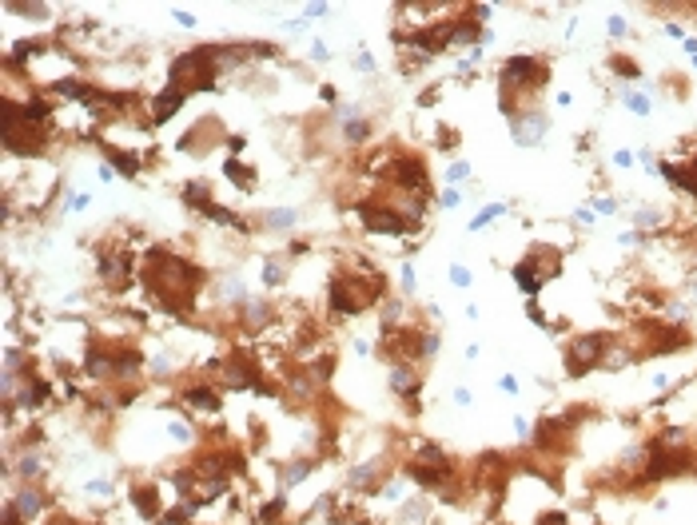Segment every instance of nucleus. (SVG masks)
I'll list each match as a JSON object with an SVG mask.
<instances>
[{
	"label": "nucleus",
	"mask_w": 697,
	"mask_h": 525,
	"mask_svg": "<svg viewBox=\"0 0 697 525\" xmlns=\"http://www.w3.org/2000/svg\"><path fill=\"white\" fill-rule=\"evenodd\" d=\"M171 438H175V442H192V438H196V430H192V426H187V422H171Z\"/></svg>",
	"instance_id": "nucleus-28"
},
{
	"label": "nucleus",
	"mask_w": 697,
	"mask_h": 525,
	"mask_svg": "<svg viewBox=\"0 0 697 525\" xmlns=\"http://www.w3.org/2000/svg\"><path fill=\"white\" fill-rule=\"evenodd\" d=\"M613 163H618V168H630V163H634V151H618V156H613Z\"/></svg>",
	"instance_id": "nucleus-41"
},
{
	"label": "nucleus",
	"mask_w": 697,
	"mask_h": 525,
	"mask_svg": "<svg viewBox=\"0 0 697 525\" xmlns=\"http://www.w3.org/2000/svg\"><path fill=\"white\" fill-rule=\"evenodd\" d=\"M498 215H506V203H486V207L474 215V223H470V231H482L490 219H498Z\"/></svg>",
	"instance_id": "nucleus-22"
},
{
	"label": "nucleus",
	"mask_w": 697,
	"mask_h": 525,
	"mask_svg": "<svg viewBox=\"0 0 697 525\" xmlns=\"http://www.w3.org/2000/svg\"><path fill=\"white\" fill-rule=\"evenodd\" d=\"M454 402H458V406H470V390H454Z\"/></svg>",
	"instance_id": "nucleus-46"
},
{
	"label": "nucleus",
	"mask_w": 697,
	"mask_h": 525,
	"mask_svg": "<svg viewBox=\"0 0 697 525\" xmlns=\"http://www.w3.org/2000/svg\"><path fill=\"white\" fill-rule=\"evenodd\" d=\"M184 100H187V92L184 88H175V84H168L164 92H159L156 100H152V120L156 123H164V120H171L175 111L184 108Z\"/></svg>",
	"instance_id": "nucleus-7"
},
{
	"label": "nucleus",
	"mask_w": 697,
	"mask_h": 525,
	"mask_svg": "<svg viewBox=\"0 0 697 525\" xmlns=\"http://www.w3.org/2000/svg\"><path fill=\"white\" fill-rule=\"evenodd\" d=\"M267 223H271V227H291V223H295V211H271Z\"/></svg>",
	"instance_id": "nucleus-31"
},
{
	"label": "nucleus",
	"mask_w": 697,
	"mask_h": 525,
	"mask_svg": "<svg viewBox=\"0 0 697 525\" xmlns=\"http://www.w3.org/2000/svg\"><path fill=\"white\" fill-rule=\"evenodd\" d=\"M52 525H72V521H68V517H56V521H52Z\"/></svg>",
	"instance_id": "nucleus-47"
},
{
	"label": "nucleus",
	"mask_w": 697,
	"mask_h": 525,
	"mask_svg": "<svg viewBox=\"0 0 697 525\" xmlns=\"http://www.w3.org/2000/svg\"><path fill=\"white\" fill-rule=\"evenodd\" d=\"M20 521H25V517H20V510L8 501V505H4V525H20Z\"/></svg>",
	"instance_id": "nucleus-36"
},
{
	"label": "nucleus",
	"mask_w": 697,
	"mask_h": 525,
	"mask_svg": "<svg viewBox=\"0 0 697 525\" xmlns=\"http://www.w3.org/2000/svg\"><path fill=\"white\" fill-rule=\"evenodd\" d=\"M279 513H283V498H275V501H267V505L259 510V521H263V525H271L275 517H279Z\"/></svg>",
	"instance_id": "nucleus-27"
},
{
	"label": "nucleus",
	"mask_w": 697,
	"mask_h": 525,
	"mask_svg": "<svg viewBox=\"0 0 697 525\" xmlns=\"http://www.w3.org/2000/svg\"><path fill=\"white\" fill-rule=\"evenodd\" d=\"M132 505L140 510V517H144V521H156V517H159V493L152 486H135L132 489Z\"/></svg>",
	"instance_id": "nucleus-12"
},
{
	"label": "nucleus",
	"mask_w": 697,
	"mask_h": 525,
	"mask_svg": "<svg viewBox=\"0 0 697 525\" xmlns=\"http://www.w3.org/2000/svg\"><path fill=\"white\" fill-rule=\"evenodd\" d=\"M658 219H661V211H637V223H642V227H653Z\"/></svg>",
	"instance_id": "nucleus-37"
},
{
	"label": "nucleus",
	"mask_w": 697,
	"mask_h": 525,
	"mask_svg": "<svg viewBox=\"0 0 697 525\" xmlns=\"http://www.w3.org/2000/svg\"><path fill=\"white\" fill-rule=\"evenodd\" d=\"M184 203L196 211H208L211 207V196H208V184H187L184 187Z\"/></svg>",
	"instance_id": "nucleus-18"
},
{
	"label": "nucleus",
	"mask_w": 697,
	"mask_h": 525,
	"mask_svg": "<svg viewBox=\"0 0 697 525\" xmlns=\"http://www.w3.org/2000/svg\"><path fill=\"white\" fill-rule=\"evenodd\" d=\"M546 84V64L534 60V56H510L502 64V111H514V92H534V88Z\"/></svg>",
	"instance_id": "nucleus-2"
},
{
	"label": "nucleus",
	"mask_w": 697,
	"mask_h": 525,
	"mask_svg": "<svg viewBox=\"0 0 697 525\" xmlns=\"http://www.w3.org/2000/svg\"><path fill=\"white\" fill-rule=\"evenodd\" d=\"M184 402L196 406V410H204V414H220V394L211 390V386H187Z\"/></svg>",
	"instance_id": "nucleus-11"
},
{
	"label": "nucleus",
	"mask_w": 697,
	"mask_h": 525,
	"mask_svg": "<svg viewBox=\"0 0 697 525\" xmlns=\"http://www.w3.org/2000/svg\"><path fill=\"white\" fill-rule=\"evenodd\" d=\"M610 32H613V36H622V32H625V20H622V16H613V20H610Z\"/></svg>",
	"instance_id": "nucleus-43"
},
{
	"label": "nucleus",
	"mask_w": 697,
	"mask_h": 525,
	"mask_svg": "<svg viewBox=\"0 0 697 525\" xmlns=\"http://www.w3.org/2000/svg\"><path fill=\"white\" fill-rule=\"evenodd\" d=\"M439 350V334H430V330H423V358H430Z\"/></svg>",
	"instance_id": "nucleus-33"
},
{
	"label": "nucleus",
	"mask_w": 697,
	"mask_h": 525,
	"mask_svg": "<svg viewBox=\"0 0 697 525\" xmlns=\"http://www.w3.org/2000/svg\"><path fill=\"white\" fill-rule=\"evenodd\" d=\"M244 315H247V322H251V327H263V322L271 318V306H267V303H259V299H255V303H247V311H244Z\"/></svg>",
	"instance_id": "nucleus-23"
},
{
	"label": "nucleus",
	"mask_w": 697,
	"mask_h": 525,
	"mask_svg": "<svg viewBox=\"0 0 697 525\" xmlns=\"http://www.w3.org/2000/svg\"><path fill=\"white\" fill-rule=\"evenodd\" d=\"M474 40H478V20L474 16L446 25V48H474Z\"/></svg>",
	"instance_id": "nucleus-10"
},
{
	"label": "nucleus",
	"mask_w": 697,
	"mask_h": 525,
	"mask_svg": "<svg viewBox=\"0 0 697 525\" xmlns=\"http://www.w3.org/2000/svg\"><path fill=\"white\" fill-rule=\"evenodd\" d=\"M223 171H227V179H232L235 187H244V191H251V187H255V171L244 168L239 159H227V163H223Z\"/></svg>",
	"instance_id": "nucleus-15"
},
{
	"label": "nucleus",
	"mask_w": 697,
	"mask_h": 525,
	"mask_svg": "<svg viewBox=\"0 0 697 525\" xmlns=\"http://www.w3.org/2000/svg\"><path fill=\"white\" fill-rule=\"evenodd\" d=\"M13 505L20 510V517H25V521H28V517H36V513H40V489L25 486L20 493H16V501H13Z\"/></svg>",
	"instance_id": "nucleus-16"
},
{
	"label": "nucleus",
	"mask_w": 697,
	"mask_h": 525,
	"mask_svg": "<svg viewBox=\"0 0 697 525\" xmlns=\"http://www.w3.org/2000/svg\"><path fill=\"white\" fill-rule=\"evenodd\" d=\"M88 493H96V498H108L112 486H108V482H88Z\"/></svg>",
	"instance_id": "nucleus-38"
},
{
	"label": "nucleus",
	"mask_w": 697,
	"mask_h": 525,
	"mask_svg": "<svg viewBox=\"0 0 697 525\" xmlns=\"http://www.w3.org/2000/svg\"><path fill=\"white\" fill-rule=\"evenodd\" d=\"M223 489H227V482H223V477H204V482L196 486V501H215Z\"/></svg>",
	"instance_id": "nucleus-19"
},
{
	"label": "nucleus",
	"mask_w": 697,
	"mask_h": 525,
	"mask_svg": "<svg viewBox=\"0 0 697 525\" xmlns=\"http://www.w3.org/2000/svg\"><path fill=\"white\" fill-rule=\"evenodd\" d=\"M610 350V339L606 334H578L566 350V374L582 379L590 367H602V355Z\"/></svg>",
	"instance_id": "nucleus-3"
},
{
	"label": "nucleus",
	"mask_w": 697,
	"mask_h": 525,
	"mask_svg": "<svg viewBox=\"0 0 697 525\" xmlns=\"http://www.w3.org/2000/svg\"><path fill=\"white\" fill-rule=\"evenodd\" d=\"M128 255H100V279L108 282V287H128Z\"/></svg>",
	"instance_id": "nucleus-8"
},
{
	"label": "nucleus",
	"mask_w": 697,
	"mask_h": 525,
	"mask_svg": "<svg viewBox=\"0 0 697 525\" xmlns=\"http://www.w3.org/2000/svg\"><path fill=\"white\" fill-rule=\"evenodd\" d=\"M355 64H359V68H363V72H371V68H375V60H371L367 52H363V56H359V60H355Z\"/></svg>",
	"instance_id": "nucleus-44"
},
{
	"label": "nucleus",
	"mask_w": 697,
	"mask_h": 525,
	"mask_svg": "<svg viewBox=\"0 0 697 525\" xmlns=\"http://www.w3.org/2000/svg\"><path fill=\"white\" fill-rule=\"evenodd\" d=\"M514 282H518V287H522L526 294H538V291H542V275H538L534 267H530V259L514 267Z\"/></svg>",
	"instance_id": "nucleus-13"
},
{
	"label": "nucleus",
	"mask_w": 697,
	"mask_h": 525,
	"mask_svg": "<svg viewBox=\"0 0 697 525\" xmlns=\"http://www.w3.org/2000/svg\"><path fill=\"white\" fill-rule=\"evenodd\" d=\"M658 175H665L677 191H685V196H693L697 199V168L689 163V168H677V163H661Z\"/></svg>",
	"instance_id": "nucleus-9"
},
{
	"label": "nucleus",
	"mask_w": 697,
	"mask_h": 525,
	"mask_svg": "<svg viewBox=\"0 0 697 525\" xmlns=\"http://www.w3.org/2000/svg\"><path fill=\"white\" fill-rule=\"evenodd\" d=\"M20 474H25V477H36L40 474V458H36V454H25V458H20Z\"/></svg>",
	"instance_id": "nucleus-29"
},
{
	"label": "nucleus",
	"mask_w": 697,
	"mask_h": 525,
	"mask_svg": "<svg viewBox=\"0 0 697 525\" xmlns=\"http://www.w3.org/2000/svg\"><path fill=\"white\" fill-rule=\"evenodd\" d=\"M48 116H52V108L44 104V100H36V96L20 104V120L32 123V128H36V123H48Z\"/></svg>",
	"instance_id": "nucleus-14"
},
{
	"label": "nucleus",
	"mask_w": 697,
	"mask_h": 525,
	"mask_svg": "<svg viewBox=\"0 0 697 525\" xmlns=\"http://www.w3.org/2000/svg\"><path fill=\"white\" fill-rule=\"evenodd\" d=\"M546 128H550V120L546 116H538V111L530 108L526 116H518V120L510 123V132H514V139L522 147H530V144H538L542 135H546Z\"/></svg>",
	"instance_id": "nucleus-6"
},
{
	"label": "nucleus",
	"mask_w": 697,
	"mask_h": 525,
	"mask_svg": "<svg viewBox=\"0 0 697 525\" xmlns=\"http://www.w3.org/2000/svg\"><path fill=\"white\" fill-rule=\"evenodd\" d=\"M403 282L411 287V291H415V267H403Z\"/></svg>",
	"instance_id": "nucleus-45"
},
{
	"label": "nucleus",
	"mask_w": 697,
	"mask_h": 525,
	"mask_svg": "<svg viewBox=\"0 0 697 525\" xmlns=\"http://www.w3.org/2000/svg\"><path fill=\"white\" fill-rule=\"evenodd\" d=\"M466 171H470L466 163H454V168L446 171V184H463V179H466Z\"/></svg>",
	"instance_id": "nucleus-35"
},
{
	"label": "nucleus",
	"mask_w": 697,
	"mask_h": 525,
	"mask_svg": "<svg viewBox=\"0 0 697 525\" xmlns=\"http://www.w3.org/2000/svg\"><path fill=\"white\" fill-rule=\"evenodd\" d=\"M311 465H315V462H307V458H299V462H291V465H287V470H283V486H295V482H303V477L307 474H311Z\"/></svg>",
	"instance_id": "nucleus-21"
},
{
	"label": "nucleus",
	"mask_w": 697,
	"mask_h": 525,
	"mask_svg": "<svg viewBox=\"0 0 697 525\" xmlns=\"http://www.w3.org/2000/svg\"><path fill=\"white\" fill-rule=\"evenodd\" d=\"M359 219L367 223V231L379 235H406L411 227H418L411 215H399V207H375V203H359Z\"/></svg>",
	"instance_id": "nucleus-5"
},
{
	"label": "nucleus",
	"mask_w": 697,
	"mask_h": 525,
	"mask_svg": "<svg viewBox=\"0 0 697 525\" xmlns=\"http://www.w3.org/2000/svg\"><path fill=\"white\" fill-rule=\"evenodd\" d=\"M498 386H502V390H506V394H518V382H514L510 374H502V382H498Z\"/></svg>",
	"instance_id": "nucleus-42"
},
{
	"label": "nucleus",
	"mask_w": 697,
	"mask_h": 525,
	"mask_svg": "<svg viewBox=\"0 0 697 525\" xmlns=\"http://www.w3.org/2000/svg\"><path fill=\"white\" fill-rule=\"evenodd\" d=\"M279 279H283V275H279V259H267V271H263V282H267V287H275Z\"/></svg>",
	"instance_id": "nucleus-32"
},
{
	"label": "nucleus",
	"mask_w": 697,
	"mask_h": 525,
	"mask_svg": "<svg viewBox=\"0 0 697 525\" xmlns=\"http://www.w3.org/2000/svg\"><path fill=\"white\" fill-rule=\"evenodd\" d=\"M383 470H379V462H371V465H359V470H351V477H347V486L351 489H363L367 482H375Z\"/></svg>",
	"instance_id": "nucleus-20"
},
{
	"label": "nucleus",
	"mask_w": 697,
	"mask_h": 525,
	"mask_svg": "<svg viewBox=\"0 0 697 525\" xmlns=\"http://www.w3.org/2000/svg\"><path fill=\"white\" fill-rule=\"evenodd\" d=\"M108 159H112V168L124 171L128 179H135V175H140V159H135L132 151H116V147H108Z\"/></svg>",
	"instance_id": "nucleus-17"
},
{
	"label": "nucleus",
	"mask_w": 697,
	"mask_h": 525,
	"mask_svg": "<svg viewBox=\"0 0 697 525\" xmlns=\"http://www.w3.org/2000/svg\"><path fill=\"white\" fill-rule=\"evenodd\" d=\"M199 282H204L199 267H192L184 259L168 255V251H152V255H147V291H152V299H156L159 306L187 303V299L196 294Z\"/></svg>",
	"instance_id": "nucleus-1"
},
{
	"label": "nucleus",
	"mask_w": 697,
	"mask_h": 525,
	"mask_svg": "<svg viewBox=\"0 0 697 525\" xmlns=\"http://www.w3.org/2000/svg\"><path fill=\"white\" fill-rule=\"evenodd\" d=\"M625 104H630L634 116H649V100L642 96V92H625Z\"/></svg>",
	"instance_id": "nucleus-25"
},
{
	"label": "nucleus",
	"mask_w": 697,
	"mask_h": 525,
	"mask_svg": "<svg viewBox=\"0 0 697 525\" xmlns=\"http://www.w3.org/2000/svg\"><path fill=\"white\" fill-rule=\"evenodd\" d=\"M451 282H454V287H470V271H466V267H451Z\"/></svg>",
	"instance_id": "nucleus-34"
},
{
	"label": "nucleus",
	"mask_w": 697,
	"mask_h": 525,
	"mask_svg": "<svg viewBox=\"0 0 697 525\" xmlns=\"http://www.w3.org/2000/svg\"><path fill=\"white\" fill-rule=\"evenodd\" d=\"M526 315H530V322H538V327H546V315H542V311H538L534 303L526 306Z\"/></svg>",
	"instance_id": "nucleus-40"
},
{
	"label": "nucleus",
	"mask_w": 697,
	"mask_h": 525,
	"mask_svg": "<svg viewBox=\"0 0 697 525\" xmlns=\"http://www.w3.org/2000/svg\"><path fill=\"white\" fill-rule=\"evenodd\" d=\"M610 68H613V72H622V76H630V80H637V64L622 60V56H613V60H610Z\"/></svg>",
	"instance_id": "nucleus-30"
},
{
	"label": "nucleus",
	"mask_w": 697,
	"mask_h": 525,
	"mask_svg": "<svg viewBox=\"0 0 697 525\" xmlns=\"http://www.w3.org/2000/svg\"><path fill=\"white\" fill-rule=\"evenodd\" d=\"M594 207H598V215H613V211H618V203H613V199H598Z\"/></svg>",
	"instance_id": "nucleus-39"
},
{
	"label": "nucleus",
	"mask_w": 697,
	"mask_h": 525,
	"mask_svg": "<svg viewBox=\"0 0 697 525\" xmlns=\"http://www.w3.org/2000/svg\"><path fill=\"white\" fill-rule=\"evenodd\" d=\"M8 13H28L32 20H48V8H44V4H20V0H13Z\"/></svg>",
	"instance_id": "nucleus-24"
},
{
	"label": "nucleus",
	"mask_w": 697,
	"mask_h": 525,
	"mask_svg": "<svg viewBox=\"0 0 697 525\" xmlns=\"http://www.w3.org/2000/svg\"><path fill=\"white\" fill-rule=\"evenodd\" d=\"M383 179H391V184H394V187H403V191H415L418 203H423V199H427V191H430V184H427V168H423L418 159H411V156L391 159V163L383 168Z\"/></svg>",
	"instance_id": "nucleus-4"
},
{
	"label": "nucleus",
	"mask_w": 697,
	"mask_h": 525,
	"mask_svg": "<svg viewBox=\"0 0 697 525\" xmlns=\"http://www.w3.org/2000/svg\"><path fill=\"white\" fill-rule=\"evenodd\" d=\"M423 517H427V505H423V501H406V505H403V521H423Z\"/></svg>",
	"instance_id": "nucleus-26"
}]
</instances>
